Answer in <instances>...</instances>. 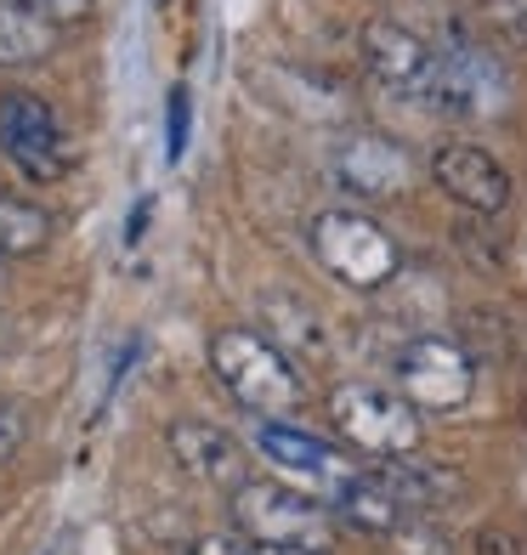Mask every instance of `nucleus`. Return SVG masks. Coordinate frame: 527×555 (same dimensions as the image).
<instances>
[{
	"mask_svg": "<svg viewBox=\"0 0 527 555\" xmlns=\"http://www.w3.org/2000/svg\"><path fill=\"white\" fill-rule=\"evenodd\" d=\"M0 154L35 182H57L74 170V137L57 108L35 91H0Z\"/></svg>",
	"mask_w": 527,
	"mask_h": 555,
	"instance_id": "obj_6",
	"label": "nucleus"
},
{
	"mask_svg": "<svg viewBox=\"0 0 527 555\" xmlns=\"http://www.w3.org/2000/svg\"><path fill=\"white\" fill-rule=\"evenodd\" d=\"M476 17L488 23L493 40L516 46V52H527V0H476Z\"/></svg>",
	"mask_w": 527,
	"mask_h": 555,
	"instance_id": "obj_20",
	"label": "nucleus"
},
{
	"mask_svg": "<svg viewBox=\"0 0 527 555\" xmlns=\"http://www.w3.org/2000/svg\"><path fill=\"white\" fill-rule=\"evenodd\" d=\"M307 244H312V261L335 278V284L374 295L386 289L397 272H403V249L386 233L374 216L363 210H318L307 227Z\"/></svg>",
	"mask_w": 527,
	"mask_h": 555,
	"instance_id": "obj_2",
	"label": "nucleus"
},
{
	"mask_svg": "<svg viewBox=\"0 0 527 555\" xmlns=\"http://www.w3.org/2000/svg\"><path fill=\"white\" fill-rule=\"evenodd\" d=\"M249 442H256L261 453L279 470H290V476H312V482H323V493H340L358 470H346L340 465V453L323 442V437H312V431H300V425H290V420H256V431H249Z\"/></svg>",
	"mask_w": 527,
	"mask_h": 555,
	"instance_id": "obj_12",
	"label": "nucleus"
},
{
	"mask_svg": "<svg viewBox=\"0 0 527 555\" xmlns=\"http://www.w3.org/2000/svg\"><path fill=\"white\" fill-rule=\"evenodd\" d=\"M267 91H272V103H284L295 119H318V125H340L358 108V96H351L346 80L318 74V68H295V63H272Z\"/></svg>",
	"mask_w": 527,
	"mask_h": 555,
	"instance_id": "obj_13",
	"label": "nucleus"
},
{
	"mask_svg": "<svg viewBox=\"0 0 527 555\" xmlns=\"http://www.w3.org/2000/svg\"><path fill=\"white\" fill-rule=\"evenodd\" d=\"M330 176L351 198H403L420 182V165L386 131H346L330 147Z\"/></svg>",
	"mask_w": 527,
	"mask_h": 555,
	"instance_id": "obj_9",
	"label": "nucleus"
},
{
	"mask_svg": "<svg viewBox=\"0 0 527 555\" xmlns=\"http://www.w3.org/2000/svg\"><path fill=\"white\" fill-rule=\"evenodd\" d=\"M233 527L249 544H300V550H323L335 533L330 504L307 499L290 482L272 476H249L244 488H233Z\"/></svg>",
	"mask_w": 527,
	"mask_h": 555,
	"instance_id": "obj_3",
	"label": "nucleus"
},
{
	"mask_svg": "<svg viewBox=\"0 0 527 555\" xmlns=\"http://www.w3.org/2000/svg\"><path fill=\"white\" fill-rule=\"evenodd\" d=\"M188 555H256V544H244L233 533H205V539H193Z\"/></svg>",
	"mask_w": 527,
	"mask_h": 555,
	"instance_id": "obj_25",
	"label": "nucleus"
},
{
	"mask_svg": "<svg viewBox=\"0 0 527 555\" xmlns=\"http://www.w3.org/2000/svg\"><path fill=\"white\" fill-rule=\"evenodd\" d=\"M420 103L437 119H493L505 108V74L471 46H448L432 63V80L420 86Z\"/></svg>",
	"mask_w": 527,
	"mask_h": 555,
	"instance_id": "obj_8",
	"label": "nucleus"
},
{
	"mask_svg": "<svg viewBox=\"0 0 527 555\" xmlns=\"http://www.w3.org/2000/svg\"><path fill=\"white\" fill-rule=\"evenodd\" d=\"M188 147V86H170V131H165V154L182 159Z\"/></svg>",
	"mask_w": 527,
	"mask_h": 555,
	"instance_id": "obj_23",
	"label": "nucleus"
},
{
	"mask_svg": "<svg viewBox=\"0 0 527 555\" xmlns=\"http://www.w3.org/2000/svg\"><path fill=\"white\" fill-rule=\"evenodd\" d=\"M425 170H432V182L454 198V205L476 221H493V216H505L511 210V198H516V182H511V170L499 165L483 142H465V137H448L432 147V159H425Z\"/></svg>",
	"mask_w": 527,
	"mask_h": 555,
	"instance_id": "obj_7",
	"label": "nucleus"
},
{
	"mask_svg": "<svg viewBox=\"0 0 527 555\" xmlns=\"http://www.w3.org/2000/svg\"><path fill=\"white\" fill-rule=\"evenodd\" d=\"M330 425L335 437L374 453V460H403V453H420V409L403 391L386 386H335L330 391Z\"/></svg>",
	"mask_w": 527,
	"mask_h": 555,
	"instance_id": "obj_4",
	"label": "nucleus"
},
{
	"mask_svg": "<svg viewBox=\"0 0 527 555\" xmlns=\"http://www.w3.org/2000/svg\"><path fill=\"white\" fill-rule=\"evenodd\" d=\"M381 482L397 493L409 516H425V511H442V504H454L465 493L460 470L454 465H437V460H420V453H403V460H381Z\"/></svg>",
	"mask_w": 527,
	"mask_h": 555,
	"instance_id": "obj_14",
	"label": "nucleus"
},
{
	"mask_svg": "<svg viewBox=\"0 0 527 555\" xmlns=\"http://www.w3.org/2000/svg\"><path fill=\"white\" fill-rule=\"evenodd\" d=\"M0 295H7V278H0Z\"/></svg>",
	"mask_w": 527,
	"mask_h": 555,
	"instance_id": "obj_27",
	"label": "nucleus"
},
{
	"mask_svg": "<svg viewBox=\"0 0 527 555\" xmlns=\"http://www.w3.org/2000/svg\"><path fill=\"white\" fill-rule=\"evenodd\" d=\"M256 312H261V323H267V340L279 346L290 363H295V358H323V351H330V330H323V318H318L300 295L267 289V295L256 300Z\"/></svg>",
	"mask_w": 527,
	"mask_h": 555,
	"instance_id": "obj_15",
	"label": "nucleus"
},
{
	"mask_svg": "<svg viewBox=\"0 0 527 555\" xmlns=\"http://www.w3.org/2000/svg\"><path fill=\"white\" fill-rule=\"evenodd\" d=\"M57 23H46V17H35V12H23V7H0V63H35V57H46L57 46Z\"/></svg>",
	"mask_w": 527,
	"mask_h": 555,
	"instance_id": "obj_17",
	"label": "nucleus"
},
{
	"mask_svg": "<svg viewBox=\"0 0 527 555\" xmlns=\"http://www.w3.org/2000/svg\"><path fill=\"white\" fill-rule=\"evenodd\" d=\"M46 238H52V221H46V210L23 205V198H0V261L40 256Z\"/></svg>",
	"mask_w": 527,
	"mask_h": 555,
	"instance_id": "obj_18",
	"label": "nucleus"
},
{
	"mask_svg": "<svg viewBox=\"0 0 527 555\" xmlns=\"http://www.w3.org/2000/svg\"><path fill=\"white\" fill-rule=\"evenodd\" d=\"M256 555H323V550H300V544H256Z\"/></svg>",
	"mask_w": 527,
	"mask_h": 555,
	"instance_id": "obj_26",
	"label": "nucleus"
},
{
	"mask_svg": "<svg viewBox=\"0 0 527 555\" xmlns=\"http://www.w3.org/2000/svg\"><path fill=\"white\" fill-rule=\"evenodd\" d=\"M23 437H29V414H23L17 402H0V465L23 448Z\"/></svg>",
	"mask_w": 527,
	"mask_h": 555,
	"instance_id": "obj_22",
	"label": "nucleus"
},
{
	"mask_svg": "<svg viewBox=\"0 0 527 555\" xmlns=\"http://www.w3.org/2000/svg\"><path fill=\"white\" fill-rule=\"evenodd\" d=\"M165 448L170 460L182 465L188 476H198V482H216V488H244V448L233 431H221V425L210 420H170L165 425Z\"/></svg>",
	"mask_w": 527,
	"mask_h": 555,
	"instance_id": "obj_11",
	"label": "nucleus"
},
{
	"mask_svg": "<svg viewBox=\"0 0 527 555\" xmlns=\"http://www.w3.org/2000/svg\"><path fill=\"white\" fill-rule=\"evenodd\" d=\"M386 555H454V539L442 533L437 521H425V516H409L403 527H397L391 539H381Z\"/></svg>",
	"mask_w": 527,
	"mask_h": 555,
	"instance_id": "obj_19",
	"label": "nucleus"
},
{
	"mask_svg": "<svg viewBox=\"0 0 527 555\" xmlns=\"http://www.w3.org/2000/svg\"><path fill=\"white\" fill-rule=\"evenodd\" d=\"M471 555H522V539L511 533V527H483L471 544Z\"/></svg>",
	"mask_w": 527,
	"mask_h": 555,
	"instance_id": "obj_24",
	"label": "nucleus"
},
{
	"mask_svg": "<svg viewBox=\"0 0 527 555\" xmlns=\"http://www.w3.org/2000/svg\"><path fill=\"white\" fill-rule=\"evenodd\" d=\"M0 7H23V12H35L46 23H57V29H68V23H86L97 12V0H0Z\"/></svg>",
	"mask_w": 527,
	"mask_h": 555,
	"instance_id": "obj_21",
	"label": "nucleus"
},
{
	"mask_svg": "<svg viewBox=\"0 0 527 555\" xmlns=\"http://www.w3.org/2000/svg\"><path fill=\"white\" fill-rule=\"evenodd\" d=\"M391 374H397V391H403L414 409H425V414H454L476 391L471 346L448 340V335H414L403 351H397Z\"/></svg>",
	"mask_w": 527,
	"mask_h": 555,
	"instance_id": "obj_5",
	"label": "nucleus"
},
{
	"mask_svg": "<svg viewBox=\"0 0 527 555\" xmlns=\"http://www.w3.org/2000/svg\"><path fill=\"white\" fill-rule=\"evenodd\" d=\"M358 52H363V68L374 74V80L391 86V91H409V96H420V86L432 80V63H437L432 46H425L414 29H403V23H391V17L363 23Z\"/></svg>",
	"mask_w": 527,
	"mask_h": 555,
	"instance_id": "obj_10",
	"label": "nucleus"
},
{
	"mask_svg": "<svg viewBox=\"0 0 527 555\" xmlns=\"http://www.w3.org/2000/svg\"><path fill=\"white\" fill-rule=\"evenodd\" d=\"M210 363H216L221 391L256 420H290V414H300V402H307L300 369L256 330H221L210 340Z\"/></svg>",
	"mask_w": 527,
	"mask_h": 555,
	"instance_id": "obj_1",
	"label": "nucleus"
},
{
	"mask_svg": "<svg viewBox=\"0 0 527 555\" xmlns=\"http://www.w3.org/2000/svg\"><path fill=\"white\" fill-rule=\"evenodd\" d=\"M330 516L351 533H369V539H391L397 527L409 521V511L397 504V493L381 482V476H351V482L330 499Z\"/></svg>",
	"mask_w": 527,
	"mask_h": 555,
	"instance_id": "obj_16",
	"label": "nucleus"
},
{
	"mask_svg": "<svg viewBox=\"0 0 527 555\" xmlns=\"http://www.w3.org/2000/svg\"><path fill=\"white\" fill-rule=\"evenodd\" d=\"M46 555H52V550H46Z\"/></svg>",
	"mask_w": 527,
	"mask_h": 555,
	"instance_id": "obj_28",
	"label": "nucleus"
}]
</instances>
